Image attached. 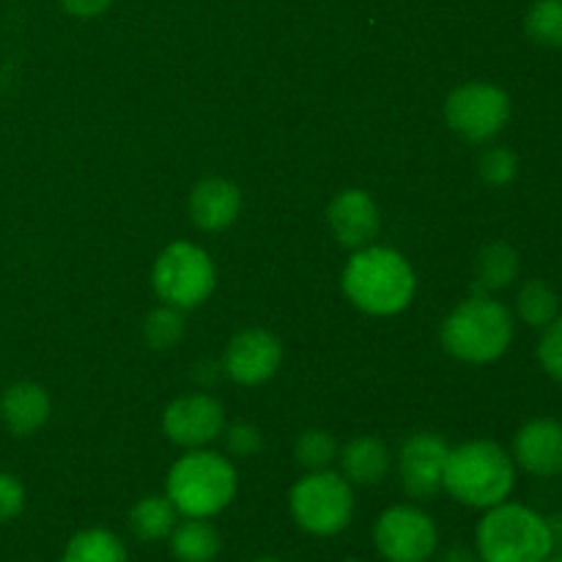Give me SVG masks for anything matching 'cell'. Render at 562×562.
Listing matches in <instances>:
<instances>
[{
  "mask_svg": "<svg viewBox=\"0 0 562 562\" xmlns=\"http://www.w3.org/2000/svg\"><path fill=\"white\" fill-rule=\"evenodd\" d=\"M176 525H179V510L165 494L140 497L130 510V530L143 543L168 541Z\"/></svg>",
  "mask_w": 562,
  "mask_h": 562,
  "instance_id": "ffe728a7",
  "label": "cell"
},
{
  "mask_svg": "<svg viewBox=\"0 0 562 562\" xmlns=\"http://www.w3.org/2000/svg\"><path fill=\"white\" fill-rule=\"evenodd\" d=\"M223 439L228 459H252L263 450V431L247 420L225 423Z\"/></svg>",
  "mask_w": 562,
  "mask_h": 562,
  "instance_id": "4316f807",
  "label": "cell"
},
{
  "mask_svg": "<svg viewBox=\"0 0 562 562\" xmlns=\"http://www.w3.org/2000/svg\"><path fill=\"white\" fill-rule=\"evenodd\" d=\"M236 492V464L228 456L209 448L187 450L165 477V497L184 519H214L234 503Z\"/></svg>",
  "mask_w": 562,
  "mask_h": 562,
  "instance_id": "277c9868",
  "label": "cell"
},
{
  "mask_svg": "<svg viewBox=\"0 0 562 562\" xmlns=\"http://www.w3.org/2000/svg\"><path fill=\"white\" fill-rule=\"evenodd\" d=\"M543 562H562V552H552Z\"/></svg>",
  "mask_w": 562,
  "mask_h": 562,
  "instance_id": "d6a6232c",
  "label": "cell"
},
{
  "mask_svg": "<svg viewBox=\"0 0 562 562\" xmlns=\"http://www.w3.org/2000/svg\"><path fill=\"white\" fill-rule=\"evenodd\" d=\"M516 467L532 477L562 475V423L554 417H536L525 423L514 437Z\"/></svg>",
  "mask_w": 562,
  "mask_h": 562,
  "instance_id": "5bb4252c",
  "label": "cell"
},
{
  "mask_svg": "<svg viewBox=\"0 0 562 562\" xmlns=\"http://www.w3.org/2000/svg\"><path fill=\"white\" fill-rule=\"evenodd\" d=\"M252 562H283V560H278V558H258V560H252Z\"/></svg>",
  "mask_w": 562,
  "mask_h": 562,
  "instance_id": "836d02e7",
  "label": "cell"
},
{
  "mask_svg": "<svg viewBox=\"0 0 562 562\" xmlns=\"http://www.w3.org/2000/svg\"><path fill=\"white\" fill-rule=\"evenodd\" d=\"M340 562H368V560H362V558H346V560H340Z\"/></svg>",
  "mask_w": 562,
  "mask_h": 562,
  "instance_id": "e575fe53",
  "label": "cell"
},
{
  "mask_svg": "<svg viewBox=\"0 0 562 562\" xmlns=\"http://www.w3.org/2000/svg\"><path fill=\"white\" fill-rule=\"evenodd\" d=\"M58 3L66 14L77 16V20H93V16L104 14L113 0H58Z\"/></svg>",
  "mask_w": 562,
  "mask_h": 562,
  "instance_id": "f546056e",
  "label": "cell"
},
{
  "mask_svg": "<svg viewBox=\"0 0 562 562\" xmlns=\"http://www.w3.org/2000/svg\"><path fill=\"white\" fill-rule=\"evenodd\" d=\"M58 562H126V547L108 527L77 530Z\"/></svg>",
  "mask_w": 562,
  "mask_h": 562,
  "instance_id": "44dd1931",
  "label": "cell"
},
{
  "mask_svg": "<svg viewBox=\"0 0 562 562\" xmlns=\"http://www.w3.org/2000/svg\"><path fill=\"white\" fill-rule=\"evenodd\" d=\"M439 562H481V558H477L475 547L456 543V547H448L442 554H439Z\"/></svg>",
  "mask_w": 562,
  "mask_h": 562,
  "instance_id": "4dcf8cb0",
  "label": "cell"
},
{
  "mask_svg": "<svg viewBox=\"0 0 562 562\" xmlns=\"http://www.w3.org/2000/svg\"><path fill=\"white\" fill-rule=\"evenodd\" d=\"M168 541L176 562H214L223 552V538L212 519L179 521Z\"/></svg>",
  "mask_w": 562,
  "mask_h": 562,
  "instance_id": "d6986e66",
  "label": "cell"
},
{
  "mask_svg": "<svg viewBox=\"0 0 562 562\" xmlns=\"http://www.w3.org/2000/svg\"><path fill=\"white\" fill-rule=\"evenodd\" d=\"M25 508V486L11 472H0V525L14 521Z\"/></svg>",
  "mask_w": 562,
  "mask_h": 562,
  "instance_id": "f1b7e54d",
  "label": "cell"
},
{
  "mask_svg": "<svg viewBox=\"0 0 562 562\" xmlns=\"http://www.w3.org/2000/svg\"><path fill=\"white\" fill-rule=\"evenodd\" d=\"M190 220L206 234L228 231L241 214V190L223 176H206L190 192Z\"/></svg>",
  "mask_w": 562,
  "mask_h": 562,
  "instance_id": "9a60e30c",
  "label": "cell"
},
{
  "mask_svg": "<svg viewBox=\"0 0 562 562\" xmlns=\"http://www.w3.org/2000/svg\"><path fill=\"white\" fill-rule=\"evenodd\" d=\"M340 289L357 311L368 316H398L417 294V274L409 258L387 245L351 250L340 274Z\"/></svg>",
  "mask_w": 562,
  "mask_h": 562,
  "instance_id": "6da1fadb",
  "label": "cell"
},
{
  "mask_svg": "<svg viewBox=\"0 0 562 562\" xmlns=\"http://www.w3.org/2000/svg\"><path fill=\"white\" fill-rule=\"evenodd\" d=\"M448 453L450 445L434 431H415L401 442L395 467L406 497L415 503H428L442 492Z\"/></svg>",
  "mask_w": 562,
  "mask_h": 562,
  "instance_id": "30bf717a",
  "label": "cell"
},
{
  "mask_svg": "<svg viewBox=\"0 0 562 562\" xmlns=\"http://www.w3.org/2000/svg\"><path fill=\"white\" fill-rule=\"evenodd\" d=\"M187 322L184 311L170 305H159L143 318V340L154 351H170L184 340Z\"/></svg>",
  "mask_w": 562,
  "mask_h": 562,
  "instance_id": "603a6c76",
  "label": "cell"
},
{
  "mask_svg": "<svg viewBox=\"0 0 562 562\" xmlns=\"http://www.w3.org/2000/svg\"><path fill=\"white\" fill-rule=\"evenodd\" d=\"M225 409L212 393H187L170 401L162 412V434L184 450L209 448L223 437Z\"/></svg>",
  "mask_w": 562,
  "mask_h": 562,
  "instance_id": "7c38bea8",
  "label": "cell"
},
{
  "mask_svg": "<svg viewBox=\"0 0 562 562\" xmlns=\"http://www.w3.org/2000/svg\"><path fill=\"white\" fill-rule=\"evenodd\" d=\"M151 289L162 305L192 311L201 307L217 289V267L195 241H170L154 258Z\"/></svg>",
  "mask_w": 562,
  "mask_h": 562,
  "instance_id": "52a82bcc",
  "label": "cell"
},
{
  "mask_svg": "<svg viewBox=\"0 0 562 562\" xmlns=\"http://www.w3.org/2000/svg\"><path fill=\"white\" fill-rule=\"evenodd\" d=\"M510 115H514V102H510L508 91L499 88L497 82H461L445 99V121H448V126L461 140L475 143V146H483V143H492L494 137H499V132L508 126Z\"/></svg>",
  "mask_w": 562,
  "mask_h": 562,
  "instance_id": "ba28073f",
  "label": "cell"
},
{
  "mask_svg": "<svg viewBox=\"0 0 562 562\" xmlns=\"http://www.w3.org/2000/svg\"><path fill=\"white\" fill-rule=\"evenodd\" d=\"M514 335V313L492 294L472 291L445 316L439 344L453 360L467 366H492L508 355Z\"/></svg>",
  "mask_w": 562,
  "mask_h": 562,
  "instance_id": "7a4b0ae2",
  "label": "cell"
},
{
  "mask_svg": "<svg viewBox=\"0 0 562 562\" xmlns=\"http://www.w3.org/2000/svg\"><path fill=\"white\" fill-rule=\"evenodd\" d=\"M475 552L481 562H543L554 552L547 516L510 499L483 510Z\"/></svg>",
  "mask_w": 562,
  "mask_h": 562,
  "instance_id": "5b68a950",
  "label": "cell"
},
{
  "mask_svg": "<svg viewBox=\"0 0 562 562\" xmlns=\"http://www.w3.org/2000/svg\"><path fill=\"white\" fill-rule=\"evenodd\" d=\"M338 442L324 428H307L296 437L294 442V461L305 472L313 470H329L338 461Z\"/></svg>",
  "mask_w": 562,
  "mask_h": 562,
  "instance_id": "d4e9b609",
  "label": "cell"
},
{
  "mask_svg": "<svg viewBox=\"0 0 562 562\" xmlns=\"http://www.w3.org/2000/svg\"><path fill=\"white\" fill-rule=\"evenodd\" d=\"M525 33L538 47L562 49V0H536L525 16Z\"/></svg>",
  "mask_w": 562,
  "mask_h": 562,
  "instance_id": "cb8c5ba5",
  "label": "cell"
},
{
  "mask_svg": "<svg viewBox=\"0 0 562 562\" xmlns=\"http://www.w3.org/2000/svg\"><path fill=\"white\" fill-rule=\"evenodd\" d=\"M53 401L38 382H14L0 395V420L14 437H31L49 420Z\"/></svg>",
  "mask_w": 562,
  "mask_h": 562,
  "instance_id": "2e32d148",
  "label": "cell"
},
{
  "mask_svg": "<svg viewBox=\"0 0 562 562\" xmlns=\"http://www.w3.org/2000/svg\"><path fill=\"white\" fill-rule=\"evenodd\" d=\"M477 176L488 187H508L519 176V157L508 146H488L477 159Z\"/></svg>",
  "mask_w": 562,
  "mask_h": 562,
  "instance_id": "484cf974",
  "label": "cell"
},
{
  "mask_svg": "<svg viewBox=\"0 0 562 562\" xmlns=\"http://www.w3.org/2000/svg\"><path fill=\"white\" fill-rule=\"evenodd\" d=\"M536 355H538V366L543 368V373L562 384V313L552 324H547V327L541 329Z\"/></svg>",
  "mask_w": 562,
  "mask_h": 562,
  "instance_id": "83f0119b",
  "label": "cell"
},
{
  "mask_svg": "<svg viewBox=\"0 0 562 562\" xmlns=\"http://www.w3.org/2000/svg\"><path fill=\"white\" fill-rule=\"evenodd\" d=\"M373 547L384 562H428L439 552V527L417 505H390L373 525Z\"/></svg>",
  "mask_w": 562,
  "mask_h": 562,
  "instance_id": "9c48e42d",
  "label": "cell"
},
{
  "mask_svg": "<svg viewBox=\"0 0 562 562\" xmlns=\"http://www.w3.org/2000/svg\"><path fill=\"white\" fill-rule=\"evenodd\" d=\"M355 486L335 470L305 472L289 492L294 525L313 538H335L355 519Z\"/></svg>",
  "mask_w": 562,
  "mask_h": 562,
  "instance_id": "8992f818",
  "label": "cell"
},
{
  "mask_svg": "<svg viewBox=\"0 0 562 562\" xmlns=\"http://www.w3.org/2000/svg\"><path fill=\"white\" fill-rule=\"evenodd\" d=\"M516 316L532 329H543L560 316V294L541 278L527 280L516 294Z\"/></svg>",
  "mask_w": 562,
  "mask_h": 562,
  "instance_id": "7402d4cb",
  "label": "cell"
},
{
  "mask_svg": "<svg viewBox=\"0 0 562 562\" xmlns=\"http://www.w3.org/2000/svg\"><path fill=\"white\" fill-rule=\"evenodd\" d=\"M327 225L338 245L360 250V247L376 241L379 231H382V212L371 192L349 187L329 201Z\"/></svg>",
  "mask_w": 562,
  "mask_h": 562,
  "instance_id": "4fadbf2b",
  "label": "cell"
},
{
  "mask_svg": "<svg viewBox=\"0 0 562 562\" xmlns=\"http://www.w3.org/2000/svg\"><path fill=\"white\" fill-rule=\"evenodd\" d=\"M549 530H552V541H554V552H562V514L547 516Z\"/></svg>",
  "mask_w": 562,
  "mask_h": 562,
  "instance_id": "1f68e13d",
  "label": "cell"
},
{
  "mask_svg": "<svg viewBox=\"0 0 562 562\" xmlns=\"http://www.w3.org/2000/svg\"><path fill=\"white\" fill-rule=\"evenodd\" d=\"M340 475L351 486H379L393 470V450L387 442L373 434H360L351 437L344 448L338 450Z\"/></svg>",
  "mask_w": 562,
  "mask_h": 562,
  "instance_id": "e0dca14e",
  "label": "cell"
},
{
  "mask_svg": "<svg viewBox=\"0 0 562 562\" xmlns=\"http://www.w3.org/2000/svg\"><path fill=\"white\" fill-rule=\"evenodd\" d=\"M514 456L492 439H470L450 448L442 492L472 510H488L510 499L516 488Z\"/></svg>",
  "mask_w": 562,
  "mask_h": 562,
  "instance_id": "3957f363",
  "label": "cell"
},
{
  "mask_svg": "<svg viewBox=\"0 0 562 562\" xmlns=\"http://www.w3.org/2000/svg\"><path fill=\"white\" fill-rule=\"evenodd\" d=\"M521 261L519 252L508 241H488L475 256V289L481 294L505 291L519 280Z\"/></svg>",
  "mask_w": 562,
  "mask_h": 562,
  "instance_id": "ac0fdd59",
  "label": "cell"
},
{
  "mask_svg": "<svg viewBox=\"0 0 562 562\" xmlns=\"http://www.w3.org/2000/svg\"><path fill=\"white\" fill-rule=\"evenodd\" d=\"M223 373L239 387H261L283 366V344L263 327L239 329L223 355Z\"/></svg>",
  "mask_w": 562,
  "mask_h": 562,
  "instance_id": "8fae6325",
  "label": "cell"
}]
</instances>
